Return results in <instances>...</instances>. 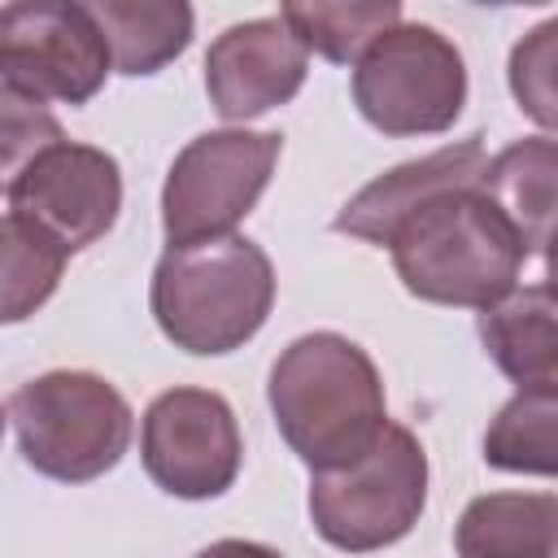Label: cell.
<instances>
[{
	"label": "cell",
	"instance_id": "cell-1",
	"mask_svg": "<svg viewBox=\"0 0 558 558\" xmlns=\"http://www.w3.org/2000/svg\"><path fill=\"white\" fill-rule=\"evenodd\" d=\"M266 401L279 436L310 471L357 462L388 427L379 366L340 331L296 336L270 366Z\"/></svg>",
	"mask_w": 558,
	"mask_h": 558
},
{
	"label": "cell",
	"instance_id": "cell-2",
	"mask_svg": "<svg viewBox=\"0 0 558 558\" xmlns=\"http://www.w3.org/2000/svg\"><path fill=\"white\" fill-rule=\"evenodd\" d=\"M275 305V266L248 235L170 244L148 283V310L161 336L196 357H222L248 344Z\"/></svg>",
	"mask_w": 558,
	"mask_h": 558
},
{
	"label": "cell",
	"instance_id": "cell-3",
	"mask_svg": "<svg viewBox=\"0 0 558 558\" xmlns=\"http://www.w3.org/2000/svg\"><path fill=\"white\" fill-rule=\"evenodd\" d=\"M388 248L410 296L480 314L514 292L527 257L510 222L480 187L436 196L392 235Z\"/></svg>",
	"mask_w": 558,
	"mask_h": 558
},
{
	"label": "cell",
	"instance_id": "cell-4",
	"mask_svg": "<svg viewBox=\"0 0 558 558\" xmlns=\"http://www.w3.org/2000/svg\"><path fill=\"white\" fill-rule=\"evenodd\" d=\"M9 427L31 471L57 484H87L113 471L131 445L126 397L92 371H48L9 392Z\"/></svg>",
	"mask_w": 558,
	"mask_h": 558
},
{
	"label": "cell",
	"instance_id": "cell-5",
	"mask_svg": "<svg viewBox=\"0 0 558 558\" xmlns=\"http://www.w3.org/2000/svg\"><path fill=\"white\" fill-rule=\"evenodd\" d=\"M427 506V453L418 436L388 418L379 440L349 466L310 475L314 532L344 549L371 554L410 536Z\"/></svg>",
	"mask_w": 558,
	"mask_h": 558
},
{
	"label": "cell",
	"instance_id": "cell-6",
	"mask_svg": "<svg viewBox=\"0 0 558 558\" xmlns=\"http://www.w3.org/2000/svg\"><path fill=\"white\" fill-rule=\"evenodd\" d=\"M283 153L275 131H205L166 170L161 183V231L170 244H196L235 235V227L262 201Z\"/></svg>",
	"mask_w": 558,
	"mask_h": 558
},
{
	"label": "cell",
	"instance_id": "cell-7",
	"mask_svg": "<svg viewBox=\"0 0 558 558\" xmlns=\"http://www.w3.org/2000/svg\"><path fill=\"white\" fill-rule=\"evenodd\" d=\"M353 105L384 135H440L466 105V61L436 26L401 22L353 65Z\"/></svg>",
	"mask_w": 558,
	"mask_h": 558
},
{
	"label": "cell",
	"instance_id": "cell-8",
	"mask_svg": "<svg viewBox=\"0 0 558 558\" xmlns=\"http://www.w3.org/2000/svg\"><path fill=\"white\" fill-rule=\"evenodd\" d=\"M113 65L109 39L92 13V4L70 0H13L0 9V87L57 100L87 105Z\"/></svg>",
	"mask_w": 558,
	"mask_h": 558
},
{
	"label": "cell",
	"instance_id": "cell-9",
	"mask_svg": "<svg viewBox=\"0 0 558 558\" xmlns=\"http://www.w3.org/2000/svg\"><path fill=\"white\" fill-rule=\"evenodd\" d=\"M140 462L148 480L179 501L222 497L244 462L235 410L209 388H170L153 397L140 423Z\"/></svg>",
	"mask_w": 558,
	"mask_h": 558
},
{
	"label": "cell",
	"instance_id": "cell-10",
	"mask_svg": "<svg viewBox=\"0 0 558 558\" xmlns=\"http://www.w3.org/2000/svg\"><path fill=\"white\" fill-rule=\"evenodd\" d=\"M4 196L9 214L39 222L78 253L113 231L122 209V170L105 148L61 140L9 174Z\"/></svg>",
	"mask_w": 558,
	"mask_h": 558
},
{
	"label": "cell",
	"instance_id": "cell-11",
	"mask_svg": "<svg viewBox=\"0 0 558 558\" xmlns=\"http://www.w3.org/2000/svg\"><path fill=\"white\" fill-rule=\"evenodd\" d=\"M310 70V48L275 17L227 26L205 52V92L222 122H248L288 105Z\"/></svg>",
	"mask_w": 558,
	"mask_h": 558
},
{
	"label": "cell",
	"instance_id": "cell-12",
	"mask_svg": "<svg viewBox=\"0 0 558 558\" xmlns=\"http://www.w3.org/2000/svg\"><path fill=\"white\" fill-rule=\"evenodd\" d=\"M484 174H488V153L480 135H466L458 144H445L418 161H401L388 174L371 179L357 196L344 201V209L336 214V231L357 235L366 244H392V235L423 205L462 187H480Z\"/></svg>",
	"mask_w": 558,
	"mask_h": 558
},
{
	"label": "cell",
	"instance_id": "cell-13",
	"mask_svg": "<svg viewBox=\"0 0 558 558\" xmlns=\"http://www.w3.org/2000/svg\"><path fill=\"white\" fill-rule=\"evenodd\" d=\"M480 192L510 222L523 253H549L558 244V140H514L488 161Z\"/></svg>",
	"mask_w": 558,
	"mask_h": 558
},
{
	"label": "cell",
	"instance_id": "cell-14",
	"mask_svg": "<svg viewBox=\"0 0 558 558\" xmlns=\"http://www.w3.org/2000/svg\"><path fill=\"white\" fill-rule=\"evenodd\" d=\"M480 340L493 366L519 388H558V292L549 283L514 288L480 314Z\"/></svg>",
	"mask_w": 558,
	"mask_h": 558
},
{
	"label": "cell",
	"instance_id": "cell-15",
	"mask_svg": "<svg viewBox=\"0 0 558 558\" xmlns=\"http://www.w3.org/2000/svg\"><path fill=\"white\" fill-rule=\"evenodd\" d=\"M458 558H558V493H484L453 527Z\"/></svg>",
	"mask_w": 558,
	"mask_h": 558
},
{
	"label": "cell",
	"instance_id": "cell-16",
	"mask_svg": "<svg viewBox=\"0 0 558 558\" xmlns=\"http://www.w3.org/2000/svg\"><path fill=\"white\" fill-rule=\"evenodd\" d=\"M118 74H157L187 52L196 13L183 0H96L92 4Z\"/></svg>",
	"mask_w": 558,
	"mask_h": 558
},
{
	"label": "cell",
	"instance_id": "cell-17",
	"mask_svg": "<svg viewBox=\"0 0 558 558\" xmlns=\"http://www.w3.org/2000/svg\"><path fill=\"white\" fill-rule=\"evenodd\" d=\"M484 462L558 480V388H519L484 432Z\"/></svg>",
	"mask_w": 558,
	"mask_h": 558
},
{
	"label": "cell",
	"instance_id": "cell-18",
	"mask_svg": "<svg viewBox=\"0 0 558 558\" xmlns=\"http://www.w3.org/2000/svg\"><path fill=\"white\" fill-rule=\"evenodd\" d=\"M279 13L310 52L336 65L362 61L392 26H401L397 0H314V4H283Z\"/></svg>",
	"mask_w": 558,
	"mask_h": 558
},
{
	"label": "cell",
	"instance_id": "cell-19",
	"mask_svg": "<svg viewBox=\"0 0 558 558\" xmlns=\"http://www.w3.org/2000/svg\"><path fill=\"white\" fill-rule=\"evenodd\" d=\"M0 253H4V323H22L31 318L61 283L65 275V262H70V248L44 231L39 222L31 218H17V214H4L0 222Z\"/></svg>",
	"mask_w": 558,
	"mask_h": 558
},
{
	"label": "cell",
	"instance_id": "cell-20",
	"mask_svg": "<svg viewBox=\"0 0 558 558\" xmlns=\"http://www.w3.org/2000/svg\"><path fill=\"white\" fill-rule=\"evenodd\" d=\"M506 78H510V92H514L519 109L536 126L558 131V17L532 26L510 48Z\"/></svg>",
	"mask_w": 558,
	"mask_h": 558
},
{
	"label": "cell",
	"instance_id": "cell-21",
	"mask_svg": "<svg viewBox=\"0 0 558 558\" xmlns=\"http://www.w3.org/2000/svg\"><path fill=\"white\" fill-rule=\"evenodd\" d=\"M0 157H4V179L17 174L31 157H39L44 148L61 144V122L44 109V100H31V96H17V92H4L0 87Z\"/></svg>",
	"mask_w": 558,
	"mask_h": 558
},
{
	"label": "cell",
	"instance_id": "cell-22",
	"mask_svg": "<svg viewBox=\"0 0 558 558\" xmlns=\"http://www.w3.org/2000/svg\"><path fill=\"white\" fill-rule=\"evenodd\" d=\"M196 558H283L279 549L270 545H257V541H240V536H227V541H214L205 545Z\"/></svg>",
	"mask_w": 558,
	"mask_h": 558
},
{
	"label": "cell",
	"instance_id": "cell-23",
	"mask_svg": "<svg viewBox=\"0 0 558 558\" xmlns=\"http://www.w3.org/2000/svg\"><path fill=\"white\" fill-rule=\"evenodd\" d=\"M545 279H549V288L558 292V244L545 253Z\"/></svg>",
	"mask_w": 558,
	"mask_h": 558
}]
</instances>
